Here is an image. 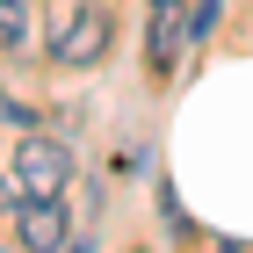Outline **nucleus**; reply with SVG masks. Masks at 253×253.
<instances>
[{
  "label": "nucleus",
  "mask_w": 253,
  "mask_h": 253,
  "mask_svg": "<svg viewBox=\"0 0 253 253\" xmlns=\"http://www.w3.org/2000/svg\"><path fill=\"white\" fill-rule=\"evenodd\" d=\"M181 29H188L181 0H152V29H145V58H152V73H167V65H174V43H181Z\"/></svg>",
  "instance_id": "obj_4"
},
{
  "label": "nucleus",
  "mask_w": 253,
  "mask_h": 253,
  "mask_svg": "<svg viewBox=\"0 0 253 253\" xmlns=\"http://www.w3.org/2000/svg\"><path fill=\"white\" fill-rule=\"evenodd\" d=\"M65 210H58V195H22L15 203V239L22 246H37V253H51V246H65Z\"/></svg>",
  "instance_id": "obj_3"
},
{
  "label": "nucleus",
  "mask_w": 253,
  "mask_h": 253,
  "mask_svg": "<svg viewBox=\"0 0 253 253\" xmlns=\"http://www.w3.org/2000/svg\"><path fill=\"white\" fill-rule=\"evenodd\" d=\"M109 51V15L101 7H65V22L51 29V58L58 65H94Z\"/></svg>",
  "instance_id": "obj_2"
},
{
  "label": "nucleus",
  "mask_w": 253,
  "mask_h": 253,
  "mask_svg": "<svg viewBox=\"0 0 253 253\" xmlns=\"http://www.w3.org/2000/svg\"><path fill=\"white\" fill-rule=\"evenodd\" d=\"M217 15H224V0H195V7H188V37H210Z\"/></svg>",
  "instance_id": "obj_6"
},
{
  "label": "nucleus",
  "mask_w": 253,
  "mask_h": 253,
  "mask_svg": "<svg viewBox=\"0 0 253 253\" xmlns=\"http://www.w3.org/2000/svg\"><path fill=\"white\" fill-rule=\"evenodd\" d=\"M29 37V0H0V51H22Z\"/></svg>",
  "instance_id": "obj_5"
},
{
  "label": "nucleus",
  "mask_w": 253,
  "mask_h": 253,
  "mask_svg": "<svg viewBox=\"0 0 253 253\" xmlns=\"http://www.w3.org/2000/svg\"><path fill=\"white\" fill-rule=\"evenodd\" d=\"M7 210H15V181L0 174V217H7Z\"/></svg>",
  "instance_id": "obj_7"
},
{
  "label": "nucleus",
  "mask_w": 253,
  "mask_h": 253,
  "mask_svg": "<svg viewBox=\"0 0 253 253\" xmlns=\"http://www.w3.org/2000/svg\"><path fill=\"white\" fill-rule=\"evenodd\" d=\"M73 181V152L58 137H22L15 145V195H65Z\"/></svg>",
  "instance_id": "obj_1"
}]
</instances>
